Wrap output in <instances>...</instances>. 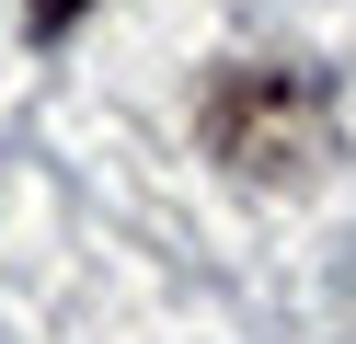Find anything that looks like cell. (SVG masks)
Here are the masks:
<instances>
[{
	"label": "cell",
	"mask_w": 356,
	"mask_h": 344,
	"mask_svg": "<svg viewBox=\"0 0 356 344\" xmlns=\"http://www.w3.org/2000/svg\"><path fill=\"white\" fill-rule=\"evenodd\" d=\"M195 126H207V161H230L241 183H310L333 161V92L322 69H230Z\"/></svg>",
	"instance_id": "6da1fadb"
},
{
	"label": "cell",
	"mask_w": 356,
	"mask_h": 344,
	"mask_svg": "<svg viewBox=\"0 0 356 344\" xmlns=\"http://www.w3.org/2000/svg\"><path fill=\"white\" fill-rule=\"evenodd\" d=\"M81 12H92V0H35V12H24V23H35V35H70V23H81Z\"/></svg>",
	"instance_id": "7a4b0ae2"
}]
</instances>
